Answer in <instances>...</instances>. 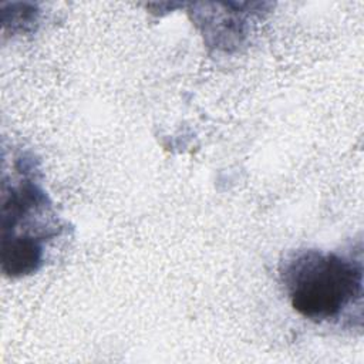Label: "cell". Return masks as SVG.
<instances>
[{
  "label": "cell",
  "mask_w": 364,
  "mask_h": 364,
  "mask_svg": "<svg viewBox=\"0 0 364 364\" xmlns=\"http://www.w3.org/2000/svg\"><path fill=\"white\" fill-rule=\"evenodd\" d=\"M282 279L291 307L318 323L338 318L363 294L361 262L330 252L294 255L284 264Z\"/></svg>",
  "instance_id": "obj_1"
}]
</instances>
